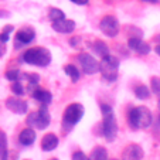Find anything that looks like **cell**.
<instances>
[{
    "mask_svg": "<svg viewBox=\"0 0 160 160\" xmlns=\"http://www.w3.org/2000/svg\"><path fill=\"white\" fill-rule=\"evenodd\" d=\"M101 112H102V136L108 142L115 140L118 135V122H116L115 113L109 105L102 103L101 105Z\"/></svg>",
    "mask_w": 160,
    "mask_h": 160,
    "instance_id": "6da1fadb",
    "label": "cell"
},
{
    "mask_svg": "<svg viewBox=\"0 0 160 160\" xmlns=\"http://www.w3.org/2000/svg\"><path fill=\"white\" fill-rule=\"evenodd\" d=\"M152 112L146 106H136L129 111L128 122L132 129H146L152 125Z\"/></svg>",
    "mask_w": 160,
    "mask_h": 160,
    "instance_id": "7a4b0ae2",
    "label": "cell"
},
{
    "mask_svg": "<svg viewBox=\"0 0 160 160\" xmlns=\"http://www.w3.org/2000/svg\"><path fill=\"white\" fill-rule=\"evenodd\" d=\"M21 60L26 64H30V65L47 67L50 65L52 57L51 52L47 48H44V47H33V48H28L24 54L21 55Z\"/></svg>",
    "mask_w": 160,
    "mask_h": 160,
    "instance_id": "3957f363",
    "label": "cell"
},
{
    "mask_svg": "<svg viewBox=\"0 0 160 160\" xmlns=\"http://www.w3.org/2000/svg\"><path fill=\"white\" fill-rule=\"evenodd\" d=\"M84 106L81 103H71L65 108L64 111V115H62V128L65 132L71 130L79 121L82 119L84 116Z\"/></svg>",
    "mask_w": 160,
    "mask_h": 160,
    "instance_id": "277c9868",
    "label": "cell"
},
{
    "mask_svg": "<svg viewBox=\"0 0 160 160\" xmlns=\"http://www.w3.org/2000/svg\"><path fill=\"white\" fill-rule=\"evenodd\" d=\"M119 70V60L112 55H106L99 62V72L102 74V79L106 82H113L118 78Z\"/></svg>",
    "mask_w": 160,
    "mask_h": 160,
    "instance_id": "5b68a950",
    "label": "cell"
},
{
    "mask_svg": "<svg viewBox=\"0 0 160 160\" xmlns=\"http://www.w3.org/2000/svg\"><path fill=\"white\" fill-rule=\"evenodd\" d=\"M51 122V116H50L47 106H42L38 111L33 112L27 116V125L31 129H38V130H44L45 128L50 125Z\"/></svg>",
    "mask_w": 160,
    "mask_h": 160,
    "instance_id": "8992f818",
    "label": "cell"
},
{
    "mask_svg": "<svg viewBox=\"0 0 160 160\" xmlns=\"http://www.w3.org/2000/svg\"><path fill=\"white\" fill-rule=\"evenodd\" d=\"M99 30L102 31V34H105L106 37H116L121 31V24H119L118 18L115 16H105L102 20L99 21Z\"/></svg>",
    "mask_w": 160,
    "mask_h": 160,
    "instance_id": "52a82bcc",
    "label": "cell"
},
{
    "mask_svg": "<svg viewBox=\"0 0 160 160\" xmlns=\"http://www.w3.org/2000/svg\"><path fill=\"white\" fill-rule=\"evenodd\" d=\"M78 62L81 65V70L87 75H94V74L99 72V62H98V60H95V57H92L88 52H82V54L78 55Z\"/></svg>",
    "mask_w": 160,
    "mask_h": 160,
    "instance_id": "ba28073f",
    "label": "cell"
},
{
    "mask_svg": "<svg viewBox=\"0 0 160 160\" xmlns=\"http://www.w3.org/2000/svg\"><path fill=\"white\" fill-rule=\"evenodd\" d=\"M36 38V31L31 27H23L20 30H17L14 36L16 40V47H20V45H27L30 44L33 40Z\"/></svg>",
    "mask_w": 160,
    "mask_h": 160,
    "instance_id": "9c48e42d",
    "label": "cell"
},
{
    "mask_svg": "<svg viewBox=\"0 0 160 160\" xmlns=\"http://www.w3.org/2000/svg\"><path fill=\"white\" fill-rule=\"evenodd\" d=\"M143 154L145 153H143L142 146L136 145V143H130L123 149L122 160H142Z\"/></svg>",
    "mask_w": 160,
    "mask_h": 160,
    "instance_id": "30bf717a",
    "label": "cell"
},
{
    "mask_svg": "<svg viewBox=\"0 0 160 160\" xmlns=\"http://www.w3.org/2000/svg\"><path fill=\"white\" fill-rule=\"evenodd\" d=\"M6 106L9 111H12L13 113H17V115H24L28 109V105L26 101L20 99V98L12 97L6 101Z\"/></svg>",
    "mask_w": 160,
    "mask_h": 160,
    "instance_id": "8fae6325",
    "label": "cell"
},
{
    "mask_svg": "<svg viewBox=\"0 0 160 160\" xmlns=\"http://www.w3.org/2000/svg\"><path fill=\"white\" fill-rule=\"evenodd\" d=\"M51 27L54 31L61 34H71L75 30V21L74 20H68V18H62L58 21H52Z\"/></svg>",
    "mask_w": 160,
    "mask_h": 160,
    "instance_id": "7c38bea8",
    "label": "cell"
},
{
    "mask_svg": "<svg viewBox=\"0 0 160 160\" xmlns=\"http://www.w3.org/2000/svg\"><path fill=\"white\" fill-rule=\"evenodd\" d=\"M128 45L129 48L136 51L138 54H142V55H146L150 52V45L148 42H145L140 37H130L129 41H128Z\"/></svg>",
    "mask_w": 160,
    "mask_h": 160,
    "instance_id": "4fadbf2b",
    "label": "cell"
},
{
    "mask_svg": "<svg viewBox=\"0 0 160 160\" xmlns=\"http://www.w3.org/2000/svg\"><path fill=\"white\" fill-rule=\"evenodd\" d=\"M31 95H33L34 99L38 101L42 106L50 105V103H51V101H52V95L50 94L47 89H42V88H36V89L31 92Z\"/></svg>",
    "mask_w": 160,
    "mask_h": 160,
    "instance_id": "5bb4252c",
    "label": "cell"
},
{
    "mask_svg": "<svg viewBox=\"0 0 160 160\" xmlns=\"http://www.w3.org/2000/svg\"><path fill=\"white\" fill-rule=\"evenodd\" d=\"M18 142L23 146H31L36 142V130L31 129V128H26L20 132L18 135Z\"/></svg>",
    "mask_w": 160,
    "mask_h": 160,
    "instance_id": "9a60e30c",
    "label": "cell"
},
{
    "mask_svg": "<svg viewBox=\"0 0 160 160\" xmlns=\"http://www.w3.org/2000/svg\"><path fill=\"white\" fill-rule=\"evenodd\" d=\"M58 146V138L54 133H47L41 139V149L44 152H51Z\"/></svg>",
    "mask_w": 160,
    "mask_h": 160,
    "instance_id": "2e32d148",
    "label": "cell"
},
{
    "mask_svg": "<svg viewBox=\"0 0 160 160\" xmlns=\"http://www.w3.org/2000/svg\"><path fill=\"white\" fill-rule=\"evenodd\" d=\"M92 50H94L95 54H98L101 58H103V57H106V55H109L108 45H106L103 41H101V40H97V41L92 44Z\"/></svg>",
    "mask_w": 160,
    "mask_h": 160,
    "instance_id": "e0dca14e",
    "label": "cell"
},
{
    "mask_svg": "<svg viewBox=\"0 0 160 160\" xmlns=\"http://www.w3.org/2000/svg\"><path fill=\"white\" fill-rule=\"evenodd\" d=\"M88 160H108V152L102 146H97L92 150V153L89 154Z\"/></svg>",
    "mask_w": 160,
    "mask_h": 160,
    "instance_id": "ac0fdd59",
    "label": "cell"
},
{
    "mask_svg": "<svg viewBox=\"0 0 160 160\" xmlns=\"http://www.w3.org/2000/svg\"><path fill=\"white\" fill-rule=\"evenodd\" d=\"M9 150H7V136L3 130H0V160H7Z\"/></svg>",
    "mask_w": 160,
    "mask_h": 160,
    "instance_id": "d6986e66",
    "label": "cell"
},
{
    "mask_svg": "<svg viewBox=\"0 0 160 160\" xmlns=\"http://www.w3.org/2000/svg\"><path fill=\"white\" fill-rule=\"evenodd\" d=\"M64 71H65V74L71 78V81H72V82H78L79 77H81V72H79V70L77 68L75 65L68 64V65L64 67Z\"/></svg>",
    "mask_w": 160,
    "mask_h": 160,
    "instance_id": "ffe728a7",
    "label": "cell"
},
{
    "mask_svg": "<svg viewBox=\"0 0 160 160\" xmlns=\"http://www.w3.org/2000/svg\"><path fill=\"white\" fill-rule=\"evenodd\" d=\"M135 97L142 101L149 99V98H150V89H149L146 85H138V87L135 88Z\"/></svg>",
    "mask_w": 160,
    "mask_h": 160,
    "instance_id": "44dd1931",
    "label": "cell"
},
{
    "mask_svg": "<svg viewBox=\"0 0 160 160\" xmlns=\"http://www.w3.org/2000/svg\"><path fill=\"white\" fill-rule=\"evenodd\" d=\"M48 18L52 21H58V20H62V18H65V13L62 12V10L57 9V7H51L48 12Z\"/></svg>",
    "mask_w": 160,
    "mask_h": 160,
    "instance_id": "7402d4cb",
    "label": "cell"
},
{
    "mask_svg": "<svg viewBox=\"0 0 160 160\" xmlns=\"http://www.w3.org/2000/svg\"><path fill=\"white\" fill-rule=\"evenodd\" d=\"M150 88H152V92L160 98V77H152Z\"/></svg>",
    "mask_w": 160,
    "mask_h": 160,
    "instance_id": "603a6c76",
    "label": "cell"
},
{
    "mask_svg": "<svg viewBox=\"0 0 160 160\" xmlns=\"http://www.w3.org/2000/svg\"><path fill=\"white\" fill-rule=\"evenodd\" d=\"M10 89H12V92H13L14 95H17V97H21V95H24V92H26L20 81L12 82V87H10Z\"/></svg>",
    "mask_w": 160,
    "mask_h": 160,
    "instance_id": "cb8c5ba5",
    "label": "cell"
},
{
    "mask_svg": "<svg viewBox=\"0 0 160 160\" xmlns=\"http://www.w3.org/2000/svg\"><path fill=\"white\" fill-rule=\"evenodd\" d=\"M12 31H13V26H6L4 30L0 33V41L6 44V42L9 41V38H10V33H12Z\"/></svg>",
    "mask_w": 160,
    "mask_h": 160,
    "instance_id": "d4e9b609",
    "label": "cell"
},
{
    "mask_svg": "<svg viewBox=\"0 0 160 160\" xmlns=\"http://www.w3.org/2000/svg\"><path fill=\"white\" fill-rule=\"evenodd\" d=\"M6 78L9 79L10 82L17 81V79L20 78V71H18V70H9L6 72Z\"/></svg>",
    "mask_w": 160,
    "mask_h": 160,
    "instance_id": "484cf974",
    "label": "cell"
},
{
    "mask_svg": "<svg viewBox=\"0 0 160 160\" xmlns=\"http://www.w3.org/2000/svg\"><path fill=\"white\" fill-rule=\"evenodd\" d=\"M72 160H88V156L84 153V152L78 150L72 153Z\"/></svg>",
    "mask_w": 160,
    "mask_h": 160,
    "instance_id": "4316f807",
    "label": "cell"
},
{
    "mask_svg": "<svg viewBox=\"0 0 160 160\" xmlns=\"http://www.w3.org/2000/svg\"><path fill=\"white\" fill-rule=\"evenodd\" d=\"M4 54H6V45H4V42L0 41V58L3 57Z\"/></svg>",
    "mask_w": 160,
    "mask_h": 160,
    "instance_id": "83f0119b",
    "label": "cell"
},
{
    "mask_svg": "<svg viewBox=\"0 0 160 160\" xmlns=\"http://www.w3.org/2000/svg\"><path fill=\"white\" fill-rule=\"evenodd\" d=\"M71 2L75 4H79V6H84V4H87L89 0H71Z\"/></svg>",
    "mask_w": 160,
    "mask_h": 160,
    "instance_id": "f1b7e54d",
    "label": "cell"
},
{
    "mask_svg": "<svg viewBox=\"0 0 160 160\" xmlns=\"http://www.w3.org/2000/svg\"><path fill=\"white\" fill-rule=\"evenodd\" d=\"M2 17H9V13L3 12V10H0V18H2Z\"/></svg>",
    "mask_w": 160,
    "mask_h": 160,
    "instance_id": "f546056e",
    "label": "cell"
},
{
    "mask_svg": "<svg viewBox=\"0 0 160 160\" xmlns=\"http://www.w3.org/2000/svg\"><path fill=\"white\" fill-rule=\"evenodd\" d=\"M142 2H146V3H152V4L159 3V0H142Z\"/></svg>",
    "mask_w": 160,
    "mask_h": 160,
    "instance_id": "4dcf8cb0",
    "label": "cell"
},
{
    "mask_svg": "<svg viewBox=\"0 0 160 160\" xmlns=\"http://www.w3.org/2000/svg\"><path fill=\"white\" fill-rule=\"evenodd\" d=\"M154 51H156L157 54L160 55V44H157V45H156V48H154Z\"/></svg>",
    "mask_w": 160,
    "mask_h": 160,
    "instance_id": "1f68e13d",
    "label": "cell"
},
{
    "mask_svg": "<svg viewBox=\"0 0 160 160\" xmlns=\"http://www.w3.org/2000/svg\"><path fill=\"white\" fill-rule=\"evenodd\" d=\"M157 106H159V122H160V99H159V102H157Z\"/></svg>",
    "mask_w": 160,
    "mask_h": 160,
    "instance_id": "d6a6232c",
    "label": "cell"
},
{
    "mask_svg": "<svg viewBox=\"0 0 160 160\" xmlns=\"http://www.w3.org/2000/svg\"><path fill=\"white\" fill-rule=\"evenodd\" d=\"M156 40H157V42L160 44V36H157V37H156Z\"/></svg>",
    "mask_w": 160,
    "mask_h": 160,
    "instance_id": "836d02e7",
    "label": "cell"
},
{
    "mask_svg": "<svg viewBox=\"0 0 160 160\" xmlns=\"http://www.w3.org/2000/svg\"><path fill=\"white\" fill-rule=\"evenodd\" d=\"M50 160H58V159H50Z\"/></svg>",
    "mask_w": 160,
    "mask_h": 160,
    "instance_id": "e575fe53",
    "label": "cell"
},
{
    "mask_svg": "<svg viewBox=\"0 0 160 160\" xmlns=\"http://www.w3.org/2000/svg\"><path fill=\"white\" fill-rule=\"evenodd\" d=\"M113 160H116V159H113Z\"/></svg>",
    "mask_w": 160,
    "mask_h": 160,
    "instance_id": "d590c367",
    "label": "cell"
}]
</instances>
